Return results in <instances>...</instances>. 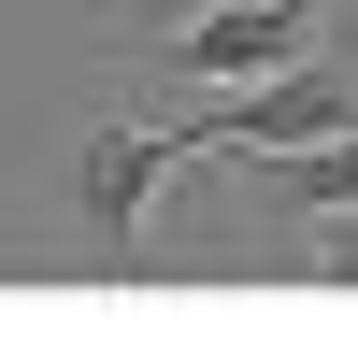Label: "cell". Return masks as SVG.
Returning <instances> with one entry per match:
<instances>
[{
  "label": "cell",
  "mask_w": 358,
  "mask_h": 358,
  "mask_svg": "<svg viewBox=\"0 0 358 358\" xmlns=\"http://www.w3.org/2000/svg\"><path fill=\"white\" fill-rule=\"evenodd\" d=\"M172 187H187V143H172V129H129V115H115V129H86L72 172H57V201H72L86 258H101L115 287H143V215H158Z\"/></svg>",
  "instance_id": "cell-1"
},
{
  "label": "cell",
  "mask_w": 358,
  "mask_h": 358,
  "mask_svg": "<svg viewBox=\"0 0 358 358\" xmlns=\"http://www.w3.org/2000/svg\"><path fill=\"white\" fill-rule=\"evenodd\" d=\"M244 201H258V215H344V201H358V129H330V143H287V158H258L244 172Z\"/></svg>",
  "instance_id": "cell-2"
},
{
  "label": "cell",
  "mask_w": 358,
  "mask_h": 358,
  "mask_svg": "<svg viewBox=\"0 0 358 358\" xmlns=\"http://www.w3.org/2000/svg\"><path fill=\"white\" fill-rule=\"evenodd\" d=\"M287 273L301 287H358V201L344 215H287Z\"/></svg>",
  "instance_id": "cell-3"
},
{
  "label": "cell",
  "mask_w": 358,
  "mask_h": 358,
  "mask_svg": "<svg viewBox=\"0 0 358 358\" xmlns=\"http://www.w3.org/2000/svg\"><path fill=\"white\" fill-rule=\"evenodd\" d=\"M172 15H201V0H129V29H172Z\"/></svg>",
  "instance_id": "cell-4"
}]
</instances>
